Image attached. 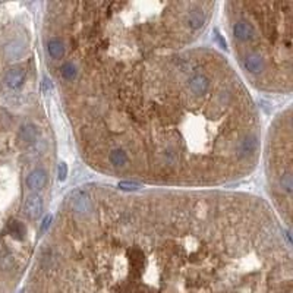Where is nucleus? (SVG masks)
I'll list each match as a JSON object with an SVG mask.
<instances>
[{"mask_svg":"<svg viewBox=\"0 0 293 293\" xmlns=\"http://www.w3.org/2000/svg\"><path fill=\"white\" fill-rule=\"evenodd\" d=\"M43 91H44V94H50V93L53 91L51 81H50L47 76H44V78H43Z\"/></svg>","mask_w":293,"mask_h":293,"instance_id":"aec40b11","label":"nucleus"},{"mask_svg":"<svg viewBox=\"0 0 293 293\" xmlns=\"http://www.w3.org/2000/svg\"><path fill=\"white\" fill-rule=\"evenodd\" d=\"M188 88L194 96L202 97L210 90V78L204 73H196L188 81Z\"/></svg>","mask_w":293,"mask_h":293,"instance_id":"423d86ee","label":"nucleus"},{"mask_svg":"<svg viewBox=\"0 0 293 293\" xmlns=\"http://www.w3.org/2000/svg\"><path fill=\"white\" fill-rule=\"evenodd\" d=\"M43 210H44V201L38 194H32L25 199L24 213L28 219L37 220L43 214Z\"/></svg>","mask_w":293,"mask_h":293,"instance_id":"7ed1b4c3","label":"nucleus"},{"mask_svg":"<svg viewBox=\"0 0 293 293\" xmlns=\"http://www.w3.org/2000/svg\"><path fill=\"white\" fill-rule=\"evenodd\" d=\"M69 205L73 211L79 213V214H88L93 211V201L91 196L82 191V189H76L69 196Z\"/></svg>","mask_w":293,"mask_h":293,"instance_id":"f257e3e1","label":"nucleus"},{"mask_svg":"<svg viewBox=\"0 0 293 293\" xmlns=\"http://www.w3.org/2000/svg\"><path fill=\"white\" fill-rule=\"evenodd\" d=\"M40 131L34 123H24L19 129V140L25 144H34L38 140Z\"/></svg>","mask_w":293,"mask_h":293,"instance_id":"9d476101","label":"nucleus"},{"mask_svg":"<svg viewBox=\"0 0 293 293\" xmlns=\"http://www.w3.org/2000/svg\"><path fill=\"white\" fill-rule=\"evenodd\" d=\"M244 68L252 75H260L266 71L267 63H266V59L261 54L252 51V53H248L244 57Z\"/></svg>","mask_w":293,"mask_h":293,"instance_id":"39448f33","label":"nucleus"},{"mask_svg":"<svg viewBox=\"0 0 293 293\" xmlns=\"http://www.w3.org/2000/svg\"><path fill=\"white\" fill-rule=\"evenodd\" d=\"M60 73L63 76V79L66 81H73L76 78V73H78V69L76 66L72 63V62H66L60 66Z\"/></svg>","mask_w":293,"mask_h":293,"instance_id":"2eb2a0df","label":"nucleus"},{"mask_svg":"<svg viewBox=\"0 0 293 293\" xmlns=\"http://www.w3.org/2000/svg\"><path fill=\"white\" fill-rule=\"evenodd\" d=\"M66 176H68V164L65 161H60L57 166V179L60 182H63V180H66Z\"/></svg>","mask_w":293,"mask_h":293,"instance_id":"f3484780","label":"nucleus"},{"mask_svg":"<svg viewBox=\"0 0 293 293\" xmlns=\"http://www.w3.org/2000/svg\"><path fill=\"white\" fill-rule=\"evenodd\" d=\"M118 186H119L121 189H123V191H138V189L141 188L140 183H137V182H126V180L119 182Z\"/></svg>","mask_w":293,"mask_h":293,"instance_id":"a211bd4d","label":"nucleus"},{"mask_svg":"<svg viewBox=\"0 0 293 293\" xmlns=\"http://www.w3.org/2000/svg\"><path fill=\"white\" fill-rule=\"evenodd\" d=\"M7 230H9L10 236H13L18 241H22L26 235V229H25L24 223L19 220H10L7 224Z\"/></svg>","mask_w":293,"mask_h":293,"instance_id":"4468645a","label":"nucleus"},{"mask_svg":"<svg viewBox=\"0 0 293 293\" xmlns=\"http://www.w3.org/2000/svg\"><path fill=\"white\" fill-rule=\"evenodd\" d=\"M25 76H26V72H25L24 68H21V66H13V68L7 69V71L4 72V75H3V82H4V85H6L9 90L16 91V90H19V88L24 85Z\"/></svg>","mask_w":293,"mask_h":293,"instance_id":"f03ea898","label":"nucleus"},{"mask_svg":"<svg viewBox=\"0 0 293 293\" xmlns=\"http://www.w3.org/2000/svg\"><path fill=\"white\" fill-rule=\"evenodd\" d=\"M280 186H282V189H283L286 194H292L293 180H292V174H291V171L282 174V177H280Z\"/></svg>","mask_w":293,"mask_h":293,"instance_id":"dca6fc26","label":"nucleus"},{"mask_svg":"<svg viewBox=\"0 0 293 293\" xmlns=\"http://www.w3.org/2000/svg\"><path fill=\"white\" fill-rule=\"evenodd\" d=\"M257 148H258V137L255 134H248L238 144V155L241 158L251 157L252 154L257 152Z\"/></svg>","mask_w":293,"mask_h":293,"instance_id":"6e6552de","label":"nucleus"},{"mask_svg":"<svg viewBox=\"0 0 293 293\" xmlns=\"http://www.w3.org/2000/svg\"><path fill=\"white\" fill-rule=\"evenodd\" d=\"M25 51V44L22 41H12L4 47V56L7 60H16L19 59Z\"/></svg>","mask_w":293,"mask_h":293,"instance_id":"9b49d317","label":"nucleus"},{"mask_svg":"<svg viewBox=\"0 0 293 293\" xmlns=\"http://www.w3.org/2000/svg\"><path fill=\"white\" fill-rule=\"evenodd\" d=\"M47 180H49V174L44 169L41 167H37L34 170H31L26 176V186L31 189V191H41L44 189V186L47 185Z\"/></svg>","mask_w":293,"mask_h":293,"instance_id":"0eeeda50","label":"nucleus"},{"mask_svg":"<svg viewBox=\"0 0 293 293\" xmlns=\"http://www.w3.org/2000/svg\"><path fill=\"white\" fill-rule=\"evenodd\" d=\"M257 35V29L255 26L248 22V21H238L233 25V37L241 41V43H246L251 41L252 38H255Z\"/></svg>","mask_w":293,"mask_h":293,"instance_id":"20e7f679","label":"nucleus"},{"mask_svg":"<svg viewBox=\"0 0 293 293\" xmlns=\"http://www.w3.org/2000/svg\"><path fill=\"white\" fill-rule=\"evenodd\" d=\"M205 21H207V16H205L204 10H201L199 7L191 9L186 15V25L192 31H198L199 28H202Z\"/></svg>","mask_w":293,"mask_h":293,"instance_id":"1a4fd4ad","label":"nucleus"},{"mask_svg":"<svg viewBox=\"0 0 293 293\" xmlns=\"http://www.w3.org/2000/svg\"><path fill=\"white\" fill-rule=\"evenodd\" d=\"M47 51L51 59H62L65 56V44L59 38H51L47 43Z\"/></svg>","mask_w":293,"mask_h":293,"instance_id":"f8f14e48","label":"nucleus"},{"mask_svg":"<svg viewBox=\"0 0 293 293\" xmlns=\"http://www.w3.org/2000/svg\"><path fill=\"white\" fill-rule=\"evenodd\" d=\"M109 161H110L113 166H116V167H125V166L128 164V161H129V157H128L126 151L118 148V149L110 151V154H109Z\"/></svg>","mask_w":293,"mask_h":293,"instance_id":"ddd939ff","label":"nucleus"},{"mask_svg":"<svg viewBox=\"0 0 293 293\" xmlns=\"http://www.w3.org/2000/svg\"><path fill=\"white\" fill-rule=\"evenodd\" d=\"M51 220H53V217H51V214H47L44 219H43V223H41V229H40V232L41 233H46V230L50 227V224H51Z\"/></svg>","mask_w":293,"mask_h":293,"instance_id":"6ab92c4d","label":"nucleus"}]
</instances>
